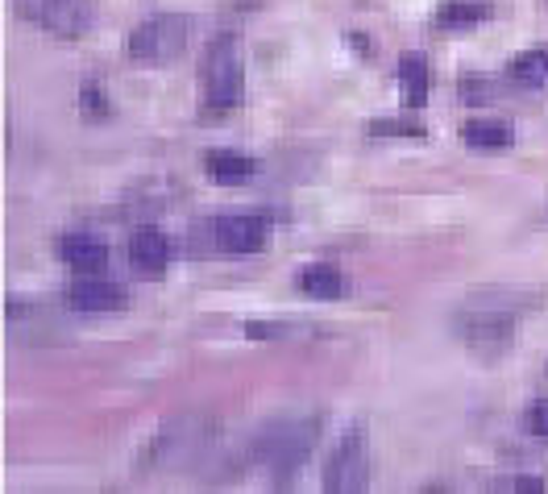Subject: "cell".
Segmentation results:
<instances>
[{"label": "cell", "instance_id": "1", "mask_svg": "<svg viewBox=\"0 0 548 494\" xmlns=\"http://www.w3.org/2000/svg\"><path fill=\"white\" fill-rule=\"evenodd\" d=\"M519 320H524V316L511 312V308L482 304V299L465 295L461 308L453 312V333H457V341L470 353H478V358H486V362H495V358H503V353L519 341Z\"/></svg>", "mask_w": 548, "mask_h": 494}, {"label": "cell", "instance_id": "4", "mask_svg": "<svg viewBox=\"0 0 548 494\" xmlns=\"http://www.w3.org/2000/svg\"><path fill=\"white\" fill-rule=\"evenodd\" d=\"M187 38H191V21L179 17V13H154L146 17L137 30L129 34L125 50L137 67H171L179 54L187 50Z\"/></svg>", "mask_w": 548, "mask_h": 494}, {"label": "cell", "instance_id": "21", "mask_svg": "<svg viewBox=\"0 0 548 494\" xmlns=\"http://www.w3.org/2000/svg\"><path fill=\"white\" fill-rule=\"evenodd\" d=\"M524 424H528V432H532V436H548V399H536V403L528 407Z\"/></svg>", "mask_w": 548, "mask_h": 494}, {"label": "cell", "instance_id": "10", "mask_svg": "<svg viewBox=\"0 0 548 494\" xmlns=\"http://www.w3.org/2000/svg\"><path fill=\"white\" fill-rule=\"evenodd\" d=\"M59 258L75 270V274H100L108 266V245L92 233H67L59 241Z\"/></svg>", "mask_w": 548, "mask_h": 494}, {"label": "cell", "instance_id": "3", "mask_svg": "<svg viewBox=\"0 0 548 494\" xmlns=\"http://www.w3.org/2000/svg\"><path fill=\"white\" fill-rule=\"evenodd\" d=\"M316 436H320V420H274L258 432L254 461L274 474H291L308 461Z\"/></svg>", "mask_w": 548, "mask_h": 494}, {"label": "cell", "instance_id": "17", "mask_svg": "<svg viewBox=\"0 0 548 494\" xmlns=\"http://www.w3.org/2000/svg\"><path fill=\"white\" fill-rule=\"evenodd\" d=\"M461 100L465 104H490L499 92H495V79H482V75H461Z\"/></svg>", "mask_w": 548, "mask_h": 494}, {"label": "cell", "instance_id": "19", "mask_svg": "<svg viewBox=\"0 0 548 494\" xmlns=\"http://www.w3.org/2000/svg\"><path fill=\"white\" fill-rule=\"evenodd\" d=\"M79 108H84L88 117H108V100H104V88L96 79H88V84L79 88Z\"/></svg>", "mask_w": 548, "mask_h": 494}, {"label": "cell", "instance_id": "2", "mask_svg": "<svg viewBox=\"0 0 548 494\" xmlns=\"http://www.w3.org/2000/svg\"><path fill=\"white\" fill-rule=\"evenodd\" d=\"M200 88H204V108L208 113H229L245 96V50L237 34L212 38L200 63Z\"/></svg>", "mask_w": 548, "mask_h": 494}, {"label": "cell", "instance_id": "13", "mask_svg": "<svg viewBox=\"0 0 548 494\" xmlns=\"http://www.w3.org/2000/svg\"><path fill=\"white\" fill-rule=\"evenodd\" d=\"M204 171L212 183H245L254 171V158L241 150H208L204 154Z\"/></svg>", "mask_w": 548, "mask_h": 494}, {"label": "cell", "instance_id": "11", "mask_svg": "<svg viewBox=\"0 0 548 494\" xmlns=\"http://www.w3.org/2000/svg\"><path fill=\"white\" fill-rule=\"evenodd\" d=\"M295 287L304 291V295H312V299H341L349 291V283H345V274H341L337 262H312V266H304V270L295 274Z\"/></svg>", "mask_w": 548, "mask_h": 494}, {"label": "cell", "instance_id": "14", "mask_svg": "<svg viewBox=\"0 0 548 494\" xmlns=\"http://www.w3.org/2000/svg\"><path fill=\"white\" fill-rule=\"evenodd\" d=\"M507 79L519 88H540L548 84V50L536 46V50H524V54H515V59L507 63Z\"/></svg>", "mask_w": 548, "mask_h": 494}, {"label": "cell", "instance_id": "9", "mask_svg": "<svg viewBox=\"0 0 548 494\" xmlns=\"http://www.w3.org/2000/svg\"><path fill=\"white\" fill-rule=\"evenodd\" d=\"M129 266L137 274H146V279H158V274L171 266V241H167V233L137 229L129 237Z\"/></svg>", "mask_w": 548, "mask_h": 494}, {"label": "cell", "instance_id": "15", "mask_svg": "<svg viewBox=\"0 0 548 494\" xmlns=\"http://www.w3.org/2000/svg\"><path fill=\"white\" fill-rule=\"evenodd\" d=\"M461 142L474 150H503L511 146V129L503 121H470L461 125Z\"/></svg>", "mask_w": 548, "mask_h": 494}, {"label": "cell", "instance_id": "16", "mask_svg": "<svg viewBox=\"0 0 548 494\" xmlns=\"http://www.w3.org/2000/svg\"><path fill=\"white\" fill-rule=\"evenodd\" d=\"M486 21V5L478 0H449V5L436 9V25L445 30H465V25H482Z\"/></svg>", "mask_w": 548, "mask_h": 494}, {"label": "cell", "instance_id": "12", "mask_svg": "<svg viewBox=\"0 0 548 494\" xmlns=\"http://www.w3.org/2000/svg\"><path fill=\"white\" fill-rule=\"evenodd\" d=\"M399 88H403V104L407 108H420L428 100V88H432V71H428V59L416 50H407L399 59Z\"/></svg>", "mask_w": 548, "mask_h": 494}, {"label": "cell", "instance_id": "20", "mask_svg": "<svg viewBox=\"0 0 548 494\" xmlns=\"http://www.w3.org/2000/svg\"><path fill=\"white\" fill-rule=\"evenodd\" d=\"M495 490H544L540 474H503L495 478Z\"/></svg>", "mask_w": 548, "mask_h": 494}, {"label": "cell", "instance_id": "6", "mask_svg": "<svg viewBox=\"0 0 548 494\" xmlns=\"http://www.w3.org/2000/svg\"><path fill=\"white\" fill-rule=\"evenodd\" d=\"M366 486H370V445H366V432L353 428L337 441L333 457L324 461V490L358 494Z\"/></svg>", "mask_w": 548, "mask_h": 494}, {"label": "cell", "instance_id": "7", "mask_svg": "<svg viewBox=\"0 0 548 494\" xmlns=\"http://www.w3.org/2000/svg\"><path fill=\"white\" fill-rule=\"evenodd\" d=\"M208 241L221 254H258L270 241V221L262 212H241V216H221L208 221Z\"/></svg>", "mask_w": 548, "mask_h": 494}, {"label": "cell", "instance_id": "5", "mask_svg": "<svg viewBox=\"0 0 548 494\" xmlns=\"http://www.w3.org/2000/svg\"><path fill=\"white\" fill-rule=\"evenodd\" d=\"M17 13L42 25L46 34L84 38L96 21V0H17Z\"/></svg>", "mask_w": 548, "mask_h": 494}, {"label": "cell", "instance_id": "18", "mask_svg": "<svg viewBox=\"0 0 548 494\" xmlns=\"http://www.w3.org/2000/svg\"><path fill=\"white\" fill-rule=\"evenodd\" d=\"M428 129L420 121H403V117H391V121H370V137H424Z\"/></svg>", "mask_w": 548, "mask_h": 494}, {"label": "cell", "instance_id": "8", "mask_svg": "<svg viewBox=\"0 0 548 494\" xmlns=\"http://www.w3.org/2000/svg\"><path fill=\"white\" fill-rule=\"evenodd\" d=\"M63 299H67L71 312H84V316H108V312H121L129 304L125 287L104 283V279H96V274H79Z\"/></svg>", "mask_w": 548, "mask_h": 494}]
</instances>
